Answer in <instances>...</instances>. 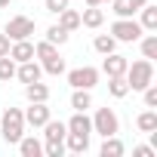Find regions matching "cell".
<instances>
[{"mask_svg": "<svg viewBox=\"0 0 157 157\" xmlns=\"http://www.w3.org/2000/svg\"><path fill=\"white\" fill-rule=\"evenodd\" d=\"M108 93H111V99H123V96H129V83H126L123 74L108 77Z\"/></svg>", "mask_w": 157, "mask_h": 157, "instance_id": "e0dca14e", "label": "cell"}, {"mask_svg": "<svg viewBox=\"0 0 157 157\" xmlns=\"http://www.w3.org/2000/svg\"><path fill=\"white\" fill-rule=\"evenodd\" d=\"M16 77V62L10 56H0V80H13Z\"/></svg>", "mask_w": 157, "mask_h": 157, "instance_id": "f1b7e54d", "label": "cell"}, {"mask_svg": "<svg viewBox=\"0 0 157 157\" xmlns=\"http://www.w3.org/2000/svg\"><path fill=\"white\" fill-rule=\"evenodd\" d=\"M68 83H71L74 90H93V86L99 83V68H93V65H83V68H74V71H68Z\"/></svg>", "mask_w": 157, "mask_h": 157, "instance_id": "5b68a950", "label": "cell"}, {"mask_svg": "<svg viewBox=\"0 0 157 157\" xmlns=\"http://www.w3.org/2000/svg\"><path fill=\"white\" fill-rule=\"evenodd\" d=\"M22 114H25V123H31L34 129H40V126L49 120V108H46V102H31V108L22 111Z\"/></svg>", "mask_w": 157, "mask_h": 157, "instance_id": "52a82bcc", "label": "cell"}, {"mask_svg": "<svg viewBox=\"0 0 157 157\" xmlns=\"http://www.w3.org/2000/svg\"><path fill=\"white\" fill-rule=\"evenodd\" d=\"M71 108H74V111H90V108H93V96H90V90H74V96H71Z\"/></svg>", "mask_w": 157, "mask_h": 157, "instance_id": "7402d4cb", "label": "cell"}, {"mask_svg": "<svg viewBox=\"0 0 157 157\" xmlns=\"http://www.w3.org/2000/svg\"><path fill=\"white\" fill-rule=\"evenodd\" d=\"M59 25L65 31H77V28H80V13H77V10H62L59 13Z\"/></svg>", "mask_w": 157, "mask_h": 157, "instance_id": "603a6c76", "label": "cell"}, {"mask_svg": "<svg viewBox=\"0 0 157 157\" xmlns=\"http://www.w3.org/2000/svg\"><path fill=\"white\" fill-rule=\"evenodd\" d=\"M102 3H111V0H86V6H102Z\"/></svg>", "mask_w": 157, "mask_h": 157, "instance_id": "e575fe53", "label": "cell"}, {"mask_svg": "<svg viewBox=\"0 0 157 157\" xmlns=\"http://www.w3.org/2000/svg\"><path fill=\"white\" fill-rule=\"evenodd\" d=\"M126 83H129V90L132 93H142L148 83H154V62L151 59H139V62H132V65H126Z\"/></svg>", "mask_w": 157, "mask_h": 157, "instance_id": "6da1fadb", "label": "cell"}, {"mask_svg": "<svg viewBox=\"0 0 157 157\" xmlns=\"http://www.w3.org/2000/svg\"><path fill=\"white\" fill-rule=\"evenodd\" d=\"M65 126H68V132L90 136V132H93V117H86V111H74V117H71Z\"/></svg>", "mask_w": 157, "mask_h": 157, "instance_id": "30bf717a", "label": "cell"}, {"mask_svg": "<svg viewBox=\"0 0 157 157\" xmlns=\"http://www.w3.org/2000/svg\"><path fill=\"white\" fill-rule=\"evenodd\" d=\"M68 37H71V31H65L62 25H52V28L46 31V40H49V43H56V46L68 43Z\"/></svg>", "mask_w": 157, "mask_h": 157, "instance_id": "484cf974", "label": "cell"}, {"mask_svg": "<svg viewBox=\"0 0 157 157\" xmlns=\"http://www.w3.org/2000/svg\"><path fill=\"white\" fill-rule=\"evenodd\" d=\"M3 6H10V0H0V10H3Z\"/></svg>", "mask_w": 157, "mask_h": 157, "instance_id": "8d00e7d4", "label": "cell"}, {"mask_svg": "<svg viewBox=\"0 0 157 157\" xmlns=\"http://www.w3.org/2000/svg\"><path fill=\"white\" fill-rule=\"evenodd\" d=\"M25 99L28 102H49V86L34 80V83H25Z\"/></svg>", "mask_w": 157, "mask_h": 157, "instance_id": "9a60e30c", "label": "cell"}, {"mask_svg": "<svg viewBox=\"0 0 157 157\" xmlns=\"http://www.w3.org/2000/svg\"><path fill=\"white\" fill-rule=\"evenodd\" d=\"M10 40H28L31 34H34V19H28V16H13L10 22H6V31H3Z\"/></svg>", "mask_w": 157, "mask_h": 157, "instance_id": "8992f818", "label": "cell"}, {"mask_svg": "<svg viewBox=\"0 0 157 157\" xmlns=\"http://www.w3.org/2000/svg\"><path fill=\"white\" fill-rule=\"evenodd\" d=\"M129 3H132V6H136V10H142V6H145V3H148V0H129Z\"/></svg>", "mask_w": 157, "mask_h": 157, "instance_id": "d590c367", "label": "cell"}, {"mask_svg": "<svg viewBox=\"0 0 157 157\" xmlns=\"http://www.w3.org/2000/svg\"><path fill=\"white\" fill-rule=\"evenodd\" d=\"M145 31H142V25L129 16V19H117L114 25H111V37L117 40V43H136L139 37H142Z\"/></svg>", "mask_w": 157, "mask_h": 157, "instance_id": "3957f363", "label": "cell"}, {"mask_svg": "<svg viewBox=\"0 0 157 157\" xmlns=\"http://www.w3.org/2000/svg\"><path fill=\"white\" fill-rule=\"evenodd\" d=\"M111 3H114V16H117V19H129L132 13H139L129 0H111Z\"/></svg>", "mask_w": 157, "mask_h": 157, "instance_id": "83f0119b", "label": "cell"}, {"mask_svg": "<svg viewBox=\"0 0 157 157\" xmlns=\"http://www.w3.org/2000/svg\"><path fill=\"white\" fill-rule=\"evenodd\" d=\"M142 19H139V25H142V31H157V6H151V3H145L142 10Z\"/></svg>", "mask_w": 157, "mask_h": 157, "instance_id": "ac0fdd59", "label": "cell"}, {"mask_svg": "<svg viewBox=\"0 0 157 157\" xmlns=\"http://www.w3.org/2000/svg\"><path fill=\"white\" fill-rule=\"evenodd\" d=\"M80 25H83V28H102V25H105V10L86 6V10L80 13Z\"/></svg>", "mask_w": 157, "mask_h": 157, "instance_id": "7c38bea8", "label": "cell"}, {"mask_svg": "<svg viewBox=\"0 0 157 157\" xmlns=\"http://www.w3.org/2000/svg\"><path fill=\"white\" fill-rule=\"evenodd\" d=\"M10 59H13L16 65L34 59V43H31V40H13V46H10Z\"/></svg>", "mask_w": 157, "mask_h": 157, "instance_id": "8fae6325", "label": "cell"}, {"mask_svg": "<svg viewBox=\"0 0 157 157\" xmlns=\"http://www.w3.org/2000/svg\"><path fill=\"white\" fill-rule=\"evenodd\" d=\"M40 129H43L46 142H65V132H68V126H65L62 120H52V117H49V120H46Z\"/></svg>", "mask_w": 157, "mask_h": 157, "instance_id": "4fadbf2b", "label": "cell"}, {"mask_svg": "<svg viewBox=\"0 0 157 157\" xmlns=\"http://www.w3.org/2000/svg\"><path fill=\"white\" fill-rule=\"evenodd\" d=\"M68 3H71V0H46V10H49V13H56V16H59V13H62V10H68Z\"/></svg>", "mask_w": 157, "mask_h": 157, "instance_id": "1f68e13d", "label": "cell"}, {"mask_svg": "<svg viewBox=\"0 0 157 157\" xmlns=\"http://www.w3.org/2000/svg\"><path fill=\"white\" fill-rule=\"evenodd\" d=\"M10 46H13V40L6 34H0V56H10Z\"/></svg>", "mask_w": 157, "mask_h": 157, "instance_id": "836d02e7", "label": "cell"}, {"mask_svg": "<svg viewBox=\"0 0 157 157\" xmlns=\"http://www.w3.org/2000/svg\"><path fill=\"white\" fill-rule=\"evenodd\" d=\"M40 68H43L46 74H52V77H62V74L68 71V68H65V59H62L59 52H56V56H49V59H43V65H40Z\"/></svg>", "mask_w": 157, "mask_h": 157, "instance_id": "44dd1931", "label": "cell"}, {"mask_svg": "<svg viewBox=\"0 0 157 157\" xmlns=\"http://www.w3.org/2000/svg\"><path fill=\"white\" fill-rule=\"evenodd\" d=\"M136 126H139V132H154V129H157V111H154V108L142 111V114L136 117Z\"/></svg>", "mask_w": 157, "mask_h": 157, "instance_id": "d6986e66", "label": "cell"}, {"mask_svg": "<svg viewBox=\"0 0 157 157\" xmlns=\"http://www.w3.org/2000/svg\"><path fill=\"white\" fill-rule=\"evenodd\" d=\"M0 132H3V142L19 145V139L25 136V114H22L19 108L0 111Z\"/></svg>", "mask_w": 157, "mask_h": 157, "instance_id": "7a4b0ae2", "label": "cell"}, {"mask_svg": "<svg viewBox=\"0 0 157 157\" xmlns=\"http://www.w3.org/2000/svg\"><path fill=\"white\" fill-rule=\"evenodd\" d=\"M93 132H99L102 139H105V136H117V132H120L117 114H114L111 108H99V111L93 114Z\"/></svg>", "mask_w": 157, "mask_h": 157, "instance_id": "277c9868", "label": "cell"}, {"mask_svg": "<svg viewBox=\"0 0 157 157\" xmlns=\"http://www.w3.org/2000/svg\"><path fill=\"white\" fill-rule=\"evenodd\" d=\"M43 154L46 157H62L65 154V142H46L43 145Z\"/></svg>", "mask_w": 157, "mask_h": 157, "instance_id": "4dcf8cb0", "label": "cell"}, {"mask_svg": "<svg viewBox=\"0 0 157 157\" xmlns=\"http://www.w3.org/2000/svg\"><path fill=\"white\" fill-rule=\"evenodd\" d=\"M126 56H117V52H108L105 56V62H102V71L108 74V77H117V74H126Z\"/></svg>", "mask_w": 157, "mask_h": 157, "instance_id": "9c48e42d", "label": "cell"}, {"mask_svg": "<svg viewBox=\"0 0 157 157\" xmlns=\"http://www.w3.org/2000/svg\"><path fill=\"white\" fill-rule=\"evenodd\" d=\"M19 151H22V157H40L43 154V142L34 139V136H22L19 139Z\"/></svg>", "mask_w": 157, "mask_h": 157, "instance_id": "2e32d148", "label": "cell"}, {"mask_svg": "<svg viewBox=\"0 0 157 157\" xmlns=\"http://www.w3.org/2000/svg\"><path fill=\"white\" fill-rule=\"evenodd\" d=\"M142 96H145V108H157V86L154 83H148L142 90Z\"/></svg>", "mask_w": 157, "mask_h": 157, "instance_id": "f546056e", "label": "cell"}, {"mask_svg": "<svg viewBox=\"0 0 157 157\" xmlns=\"http://www.w3.org/2000/svg\"><path fill=\"white\" fill-rule=\"evenodd\" d=\"M93 46H96V52L108 56V52H114V49H117V40H114L111 34H99V37L93 40Z\"/></svg>", "mask_w": 157, "mask_h": 157, "instance_id": "cb8c5ba5", "label": "cell"}, {"mask_svg": "<svg viewBox=\"0 0 157 157\" xmlns=\"http://www.w3.org/2000/svg\"><path fill=\"white\" fill-rule=\"evenodd\" d=\"M65 148H68V151H74V154H86V151H90V136L65 132Z\"/></svg>", "mask_w": 157, "mask_h": 157, "instance_id": "5bb4252c", "label": "cell"}, {"mask_svg": "<svg viewBox=\"0 0 157 157\" xmlns=\"http://www.w3.org/2000/svg\"><path fill=\"white\" fill-rule=\"evenodd\" d=\"M132 157H154V148L151 145H139V148H132Z\"/></svg>", "mask_w": 157, "mask_h": 157, "instance_id": "d6a6232c", "label": "cell"}, {"mask_svg": "<svg viewBox=\"0 0 157 157\" xmlns=\"http://www.w3.org/2000/svg\"><path fill=\"white\" fill-rule=\"evenodd\" d=\"M142 43V59H157V34H148V37H139Z\"/></svg>", "mask_w": 157, "mask_h": 157, "instance_id": "d4e9b609", "label": "cell"}, {"mask_svg": "<svg viewBox=\"0 0 157 157\" xmlns=\"http://www.w3.org/2000/svg\"><path fill=\"white\" fill-rule=\"evenodd\" d=\"M99 154H102V157H120V154H123V142H120L117 136H105Z\"/></svg>", "mask_w": 157, "mask_h": 157, "instance_id": "ffe728a7", "label": "cell"}, {"mask_svg": "<svg viewBox=\"0 0 157 157\" xmlns=\"http://www.w3.org/2000/svg\"><path fill=\"white\" fill-rule=\"evenodd\" d=\"M56 52H59V46H56V43H49V40L34 43V59H49V56H56Z\"/></svg>", "mask_w": 157, "mask_h": 157, "instance_id": "4316f807", "label": "cell"}, {"mask_svg": "<svg viewBox=\"0 0 157 157\" xmlns=\"http://www.w3.org/2000/svg\"><path fill=\"white\" fill-rule=\"evenodd\" d=\"M16 77H19L22 83H34V80L43 77V68H40L34 59H28V62H19V65H16Z\"/></svg>", "mask_w": 157, "mask_h": 157, "instance_id": "ba28073f", "label": "cell"}]
</instances>
